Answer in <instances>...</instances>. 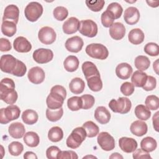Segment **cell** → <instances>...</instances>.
I'll return each mask as SVG.
<instances>
[{
    "mask_svg": "<svg viewBox=\"0 0 159 159\" xmlns=\"http://www.w3.org/2000/svg\"><path fill=\"white\" fill-rule=\"evenodd\" d=\"M85 51L89 57L98 60H105L109 55L107 48L101 43H91L86 46Z\"/></svg>",
    "mask_w": 159,
    "mask_h": 159,
    "instance_id": "obj_5",
    "label": "cell"
},
{
    "mask_svg": "<svg viewBox=\"0 0 159 159\" xmlns=\"http://www.w3.org/2000/svg\"><path fill=\"white\" fill-rule=\"evenodd\" d=\"M111 114L104 106L98 107L94 111V118L101 124H107L111 119Z\"/></svg>",
    "mask_w": 159,
    "mask_h": 159,
    "instance_id": "obj_21",
    "label": "cell"
},
{
    "mask_svg": "<svg viewBox=\"0 0 159 159\" xmlns=\"http://www.w3.org/2000/svg\"><path fill=\"white\" fill-rule=\"evenodd\" d=\"M119 146L124 152L129 153L134 152L137 149L138 145L134 139L122 137L119 140Z\"/></svg>",
    "mask_w": 159,
    "mask_h": 159,
    "instance_id": "obj_16",
    "label": "cell"
},
{
    "mask_svg": "<svg viewBox=\"0 0 159 159\" xmlns=\"http://www.w3.org/2000/svg\"><path fill=\"white\" fill-rule=\"evenodd\" d=\"M63 114V109L62 107L52 110L47 108L46 110V117L47 119L51 122H56L60 120Z\"/></svg>",
    "mask_w": 159,
    "mask_h": 159,
    "instance_id": "obj_39",
    "label": "cell"
},
{
    "mask_svg": "<svg viewBox=\"0 0 159 159\" xmlns=\"http://www.w3.org/2000/svg\"><path fill=\"white\" fill-rule=\"evenodd\" d=\"M82 100V109H89L91 108L95 102L94 98L91 94H84L81 96Z\"/></svg>",
    "mask_w": 159,
    "mask_h": 159,
    "instance_id": "obj_48",
    "label": "cell"
},
{
    "mask_svg": "<svg viewBox=\"0 0 159 159\" xmlns=\"http://www.w3.org/2000/svg\"><path fill=\"white\" fill-rule=\"evenodd\" d=\"M12 46L10 41L4 38H1L0 39V50L1 52H7L11 50Z\"/></svg>",
    "mask_w": 159,
    "mask_h": 159,
    "instance_id": "obj_55",
    "label": "cell"
},
{
    "mask_svg": "<svg viewBox=\"0 0 159 159\" xmlns=\"http://www.w3.org/2000/svg\"><path fill=\"white\" fill-rule=\"evenodd\" d=\"M78 158L76 153L72 150L61 151L58 155V159H77Z\"/></svg>",
    "mask_w": 159,
    "mask_h": 159,
    "instance_id": "obj_53",
    "label": "cell"
},
{
    "mask_svg": "<svg viewBox=\"0 0 159 159\" xmlns=\"http://www.w3.org/2000/svg\"><path fill=\"white\" fill-rule=\"evenodd\" d=\"M65 98L66 96L51 89L46 99L47 106L48 108L52 110L60 109L62 107Z\"/></svg>",
    "mask_w": 159,
    "mask_h": 159,
    "instance_id": "obj_8",
    "label": "cell"
},
{
    "mask_svg": "<svg viewBox=\"0 0 159 159\" xmlns=\"http://www.w3.org/2000/svg\"><path fill=\"white\" fill-rule=\"evenodd\" d=\"M158 114L159 112H157L153 116V125L154 127V129L157 131L158 132Z\"/></svg>",
    "mask_w": 159,
    "mask_h": 159,
    "instance_id": "obj_56",
    "label": "cell"
},
{
    "mask_svg": "<svg viewBox=\"0 0 159 159\" xmlns=\"http://www.w3.org/2000/svg\"><path fill=\"white\" fill-rule=\"evenodd\" d=\"M53 14L57 20L62 21L67 17L68 15V11L63 6H57L53 9Z\"/></svg>",
    "mask_w": 159,
    "mask_h": 159,
    "instance_id": "obj_44",
    "label": "cell"
},
{
    "mask_svg": "<svg viewBox=\"0 0 159 159\" xmlns=\"http://www.w3.org/2000/svg\"><path fill=\"white\" fill-rule=\"evenodd\" d=\"M106 10L112 14L115 19L120 18L123 12L122 7L120 6V4L116 2H114L109 4Z\"/></svg>",
    "mask_w": 159,
    "mask_h": 159,
    "instance_id": "obj_41",
    "label": "cell"
},
{
    "mask_svg": "<svg viewBox=\"0 0 159 159\" xmlns=\"http://www.w3.org/2000/svg\"><path fill=\"white\" fill-rule=\"evenodd\" d=\"M24 142L30 147H35L40 143V138L36 132L30 131L24 134Z\"/></svg>",
    "mask_w": 159,
    "mask_h": 159,
    "instance_id": "obj_31",
    "label": "cell"
},
{
    "mask_svg": "<svg viewBox=\"0 0 159 159\" xmlns=\"http://www.w3.org/2000/svg\"><path fill=\"white\" fill-rule=\"evenodd\" d=\"M157 86V80L155 79V78H154L152 76H147V81L145 84V85L142 87V88L147 91H152L153 89H154L156 88Z\"/></svg>",
    "mask_w": 159,
    "mask_h": 159,
    "instance_id": "obj_52",
    "label": "cell"
},
{
    "mask_svg": "<svg viewBox=\"0 0 159 159\" xmlns=\"http://www.w3.org/2000/svg\"><path fill=\"white\" fill-rule=\"evenodd\" d=\"M146 2L148 4V6L152 7H157L158 6L159 4L158 1H147Z\"/></svg>",
    "mask_w": 159,
    "mask_h": 159,
    "instance_id": "obj_58",
    "label": "cell"
},
{
    "mask_svg": "<svg viewBox=\"0 0 159 159\" xmlns=\"http://www.w3.org/2000/svg\"><path fill=\"white\" fill-rule=\"evenodd\" d=\"M61 150L57 146H50L46 150V156L48 159H56Z\"/></svg>",
    "mask_w": 159,
    "mask_h": 159,
    "instance_id": "obj_51",
    "label": "cell"
},
{
    "mask_svg": "<svg viewBox=\"0 0 159 159\" xmlns=\"http://www.w3.org/2000/svg\"><path fill=\"white\" fill-rule=\"evenodd\" d=\"M130 130L134 135L137 137H142L147 134L148 127L145 122L137 120L131 124Z\"/></svg>",
    "mask_w": 159,
    "mask_h": 159,
    "instance_id": "obj_24",
    "label": "cell"
},
{
    "mask_svg": "<svg viewBox=\"0 0 159 159\" xmlns=\"http://www.w3.org/2000/svg\"><path fill=\"white\" fill-rule=\"evenodd\" d=\"M135 116L142 120H147L151 116V112L144 105L139 104L137 106L134 111Z\"/></svg>",
    "mask_w": 159,
    "mask_h": 159,
    "instance_id": "obj_38",
    "label": "cell"
},
{
    "mask_svg": "<svg viewBox=\"0 0 159 159\" xmlns=\"http://www.w3.org/2000/svg\"><path fill=\"white\" fill-rule=\"evenodd\" d=\"M120 92L126 96H130L133 94L135 90L134 85L130 82H124L120 86Z\"/></svg>",
    "mask_w": 159,
    "mask_h": 159,
    "instance_id": "obj_50",
    "label": "cell"
},
{
    "mask_svg": "<svg viewBox=\"0 0 159 159\" xmlns=\"http://www.w3.org/2000/svg\"><path fill=\"white\" fill-rule=\"evenodd\" d=\"M38 38L42 43L45 45H50L55 41L57 34L53 28L48 26H45L39 30Z\"/></svg>",
    "mask_w": 159,
    "mask_h": 159,
    "instance_id": "obj_9",
    "label": "cell"
},
{
    "mask_svg": "<svg viewBox=\"0 0 159 159\" xmlns=\"http://www.w3.org/2000/svg\"><path fill=\"white\" fill-rule=\"evenodd\" d=\"M17 31L16 24L11 21H4L1 25L2 33L7 37H12Z\"/></svg>",
    "mask_w": 159,
    "mask_h": 159,
    "instance_id": "obj_34",
    "label": "cell"
},
{
    "mask_svg": "<svg viewBox=\"0 0 159 159\" xmlns=\"http://www.w3.org/2000/svg\"><path fill=\"white\" fill-rule=\"evenodd\" d=\"M8 132L14 139H20L24 137L25 129L24 125L19 122H13L10 124L8 128Z\"/></svg>",
    "mask_w": 159,
    "mask_h": 159,
    "instance_id": "obj_23",
    "label": "cell"
},
{
    "mask_svg": "<svg viewBox=\"0 0 159 159\" xmlns=\"http://www.w3.org/2000/svg\"><path fill=\"white\" fill-rule=\"evenodd\" d=\"M27 77L29 80L35 84L42 83L45 77V71L39 66H34L30 68L28 72Z\"/></svg>",
    "mask_w": 159,
    "mask_h": 159,
    "instance_id": "obj_15",
    "label": "cell"
},
{
    "mask_svg": "<svg viewBox=\"0 0 159 159\" xmlns=\"http://www.w3.org/2000/svg\"><path fill=\"white\" fill-rule=\"evenodd\" d=\"M83 127L85 129L86 132V136L89 138L96 137L99 131V127L93 121H86L83 124Z\"/></svg>",
    "mask_w": 159,
    "mask_h": 159,
    "instance_id": "obj_35",
    "label": "cell"
},
{
    "mask_svg": "<svg viewBox=\"0 0 159 159\" xmlns=\"http://www.w3.org/2000/svg\"><path fill=\"white\" fill-rule=\"evenodd\" d=\"M67 106L72 111H76L82 109V100L81 97L73 96L67 101Z\"/></svg>",
    "mask_w": 159,
    "mask_h": 159,
    "instance_id": "obj_40",
    "label": "cell"
},
{
    "mask_svg": "<svg viewBox=\"0 0 159 159\" xmlns=\"http://www.w3.org/2000/svg\"><path fill=\"white\" fill-rule=\"evenodd\" d=\"M24 158L25 159H37V156L35 153L30 151H28L24 153Z\"/></svg>",
    "mask_w": 159,
    "mask_h": 159,
    "instance_id": "obj_57",
    "label": "cell"
},
{
    "mask_svg": "<svg viewBox=\"0 0 159 159\" xmlns=\"http://www.w3.org/2000/svg\"><path fill=\"white\" fill-rule=\"evenodd\" d=\"M147 76L148 75L146 73L137 70L134 71V73L132 74L131 81L135 86L142 88L147 81Z\"/></svg>",
    "mask_w": 159,
    "mask_h": 159,
    "instance_id": "obj_28",
    "label": "cell"
},
{
    "mask_svg": "<svg viewBox=\"0 0 159 159\" xmlns=\"http://www.w3.org/2000/svg\"><path fill=\"white\" fill-rule=\"evenodd\" d=\"M145 104L149 110H157L159 107V99L155 95H149L146 98Z\"/></svg>",
    "mask_w": 159,
    "mask_h": 159,
    "instance_id": "obj_42",
    "label": "cell"
},
{
    "mask_svg": "<svg viewBox=\"0 0 159 159\" xmlns=\"http://www.w3.org/2000/svg\"><path fill=\"white\" fill-rule=\"evenodd\" d=\"M84 81L81 78L78 77L73 78L69 84V88L70 91L75 94L82 93L84 89Z\"/></svg>",
    "mask_w": 159,
    "mask_h": 159,
    "instance_id": "obj_27",
    "label": "cell"
},
{
    "mask_svg": "<svg viewBox=\"0 0 159 159\" xmlns=\"http://www.w3.org/2000/svg\"><path fill=\"white\" fill-rule=\"evenodd\" d=\"M14 81L9 78L1 80L0 83V98L7 104H14L18 98L15 90Z\"/></svg>",
    "mask_w": 159,
    "mask_h": 159,
    "instance_id": "obj_1",
    "label": "cell"
},
{
    "mask_svg": "<svg viewBox=\"0 0 159 159\" xmlns=\"http://www.w3.org/2000/svg\"><path fill=\"white\" fill-rule=\"evenodd\" d=\"M158 59H157L153 64V69L155 71L156 73L157 74H158Z\"/></svg>",
    "mask_w": 159,
    "mask_h": 159,
    "instance_id": "obj_60",
    "label": "cell"
},
{
    "mask_svg": "<svg viewBox=\"0 0 159 159\" xmlns=\"http://www.w3.org/2000/svg\"><path fill=\"white\" fill-rule=\"evenodd\" d=\"M81 68L86 80L88 79L89 78L93 76L100 75V73H99V71H98V68L91 61H84L82 64Z\"/></svg>",
    "mask_w": 159,
    "mask_h": 159,
    "instance_id": "obj_25",
    "label": "cell"
},
{
    "mask_svg": "<svg viewBox=\"0 0 159 159\" xmlns=\"http://www.w3.org/2000/svg\"><path fill=\"white\" fill-rule=\"evenodd\" d=\"M80 22L75 17H71L65 20L63 24L62 29L66 34H73L76 33L80 28Z\"/></svg>",
    "mask_w": 159,
    "mask_h": 159,
    "instance_id": "obj_19",
    "label": "cell"
},
{
    "mask_svg": "<svg viewBox=\"0 0 159 159\" xmlns=\"http://www.w3.org/2000/svg\"><path fill=\"white\" fill-rule=\"evenodd\" d=\"M8 150L11 155L19 156L23 152L24 146L20 142L14 141L8 145Z\"/></svg>",
    "mask_w": 159,
    "mask_h": 159,
    "instance_id": "obj_43",
    "label": "cell"
},
{
    "mask_svg": "<svg viewBox=\"0 0 159 159\" xmlns=\"http://www.w3.org/2000/svg\"><path fill=\"white\" fill-rule=\"evenodd\" d=\"M101 19L102 24L104 27L106 28L111 27L114 24V21L115 20L112 14L107 10H106L104 12L102 13Z\"/></svg>",
    "mask_w": 159,
    "mask_h": 159,
    "instance_id": "obj_45",
    "label": "cell"
},
{
    "mask_svg": "<svg viewBox=\"0 0 159 159\" xmlns=\"http://www.w3.org/2000/svg\"><path fill=\"white\" fill-rule=\"evenodd\" d=\"M134 159H140V158H152L151 156L149 154V152H147L142 148L136 149L132 155Z\"/></svg>",
    "mask_w": 159,
    "mask_h": 159,
    "instance_id": "obj_54",
    "label": "cell"
},
{
    "mask_svg": "<svg viewBox=\"0 0 159 159\" xmlns=\"http://www.w3.org/2000/svg\"><path fill=\"white\" fill-rule=\"evenodd\" d=\"M13 47L16 51L20 53H27L32 49L30 42L24 37H17L14 40Z\"/></svg>",
    "mask_w": 159,
    "mask_h": 159,
    "instance_id": "obj_18",
    "label": "cell"
},
{
    "mask_svg": "<svg viewBox=\"0 0 159 159\" xmlns=\"http://www.w3.org/2000/svg\"><path fill=\"white\" fill-rule=\"evenodd\" d=\"M20 114V110L16 105L11 104L6 108H1L0 110V122L2 124H6L12 120L17 119Z\"/></svg>",
    "mask_w": 159,
    "mask_h": 159,
    "instance_id": "obj_4",
    "label": "cell"
},
{
    "mask_svg": "<svg viewBox=\"0 0 159 159\" xmlns=\"http://www.w3.org/2000/svg\"><path fill=\"white\" fill-rule=\"evenodd\" d=\"M79 60L74 55L68 56L63 61L65 70L68 72L75 71L79 67Z\"/></svg>",
    "mask_w": 159,
    "mask_h": 159,
    "instance_id": "obj_30",
    "label": "cell"
},
{
    "mask_svg": "<svg viewBox=\"0 0 159 159\" xmlns=\"http://www.w3.org/2000/svg\"><path fill=\"white\" fill-rule=\"evenodd\" d=\"M83 45V39L77 35L68 38L65 43L66 49L72 53H78L81 51Z\"/></svg>",
    "mask_w": 159,
    "mask_h": 159,
    "instance_id": "obj_14",
    "label": "cell"
},
{
    "mask_svg": "<svg viewBox=\"0 0 159 159\" xmlns=\"http://www.w3.org/2000/svg\"><path fill=\"white\" fill-rule=\"evenodd\" d=\"M124 19L125 22L129 25L137 24L140 19L139 11L135 7L130 6L127 7L124 11Z\"/></svg>",
    "mask_w": 159,
    "mask_h": 159,
    "instance_id": "obj_17",
    "label": "cell"
},
{
    "mask_svg": "<svg viewBox=\"0 0 159 159\" xmlns=\"http://www.w3.org/2000/svg\"><path fill=\"white\" fill-rule=\"evenodd\" d=\"M19 17V9L18 7L14 4H10L6 7L4 11L2 17V22L11 21L15 24H17Z\"/></svg>",
    "mask_w": 159,
    "mask_h": 159,
    "instance_id": "obj_13",
    "label": "cell"
},
{
    "mask_svg": "<svg viewBox=\"0 0 159 159\" xmlns=\"http://www.w3.org/2000/svg\"><path fill=\"white\" fill-rule=\"evenodd\" d=\"M134 65L139 71H145L147 70L150 65V61L148 58L143 55H139L135 58Z\"/></svg>",
    "mask_w": 159,
    "mask_h": 159,
    "instance_id": "obj_37",
    "label": "cell"
},
{
    "mask_svg": "<svg viewBox=\"0 0 159 159\" xmlns=\"http://www.w3.org/2000/svg\"><path fill=\"white\" fill-rule=\"evenodd\" d=\"M97 158V157H94V156H93V155H87V156H85L83 158Z\"/></svg>",
    "mask_w": 159,
    "mask_h": 159,
    "instance_id": "obj_61",
    "label": "cell"
},
{
    "mask_svg": "<svg viewBox=\"0 0 159 159\" xmlns=\"http://www.w3.org/2000/svg\"><path fill=\"white\" fill-rule=\"evenodd\" d=\"M140 147L142 150L147 152H151L157 148V143L153 137H146L141 140Z\"/></svg>",
    "mask_w": 159,
    "mask_h": 159,
    "instance_id": "obj_33",
    "label": "cell"
},
{
    "mask_svg": "<svg viewBox=\"0 0 159 159\" xmlns=\"http://www.w3.org/2000/svg\"><path fill=\"white\" fill-rule=\"evenodd\" d=\"M17 60L10 54L2 55L0 60L1 70L4 73L12 74L16 66Z\"/></svg>",
    "mask_w": 159,
    "mask_h": 159,
    "instance_id": "obj_12",
    "label": "cell"
},
{
    "mask_svg": "<svg viewBox=\"0 0 159 159\" xmlns=\"http://www.w3.org/2000/svg\"><path fill=\"white\" fill-rule=\"evenodd\" d=\"M79 32L81 34L88 37H94L98 34V25L91 19H86L80 21Z\"/></svg>",
    "mask_w": 159,
    "mask_h": 159,
    "instance_id": "obj_7",
    "label": "cell"
},
{
    "mask_svg": "<svg viewBox=\"0 0 159 159\" xmlns=\"http://www.w3.org/2000/svg\"><path fill=\"white\" fill-rule=\"evenodd\" d=\"M43 11V7L41 4L33 1L26 6L24 10V14L28 20L35 22L40 17Z\"/></svg>",
    "mask_w": 159,
    "mask_h": 159,
    "instance_id": "obj_6",
    "label": "cell"
},
{
    "mask_svg": "<svg viewBox=\"0 0 159 159\" xmlns=\"http://www.w3.org/2000/svg\"><path fill=\"white\" fill-rule=\"evenodd\" d=\"M144 52L152 57L158 56L159 54L158 45L154 42L147 43L144 47Z\"/></svg>",
    "mask_w": 159,
    "mask_h": 159,
    "instance_id": "obj_47",
    "label": "cell"
},
{
    "mask_svg": "<svg viewBox=\"0 0 159 159\" xmlns=\"http://www.w3.org/2000/svg\"><path fill=\"white\" fill-rule=\"evenodd\" d=\"M26 71L27 67L25 65L22 61L17 60V64L15 67V69L12 72V75L18 77H22L25 74Z\"/></svg>",
    "mask_w": 159,
    "mask_h": 159,
    "instance_id": "obj_49",
    "label": "cell"
},
{
    "mask_svg": "<svg viewBox=\"0 0 159 159\" xmlns=\"http://www.w3.org/2000/svg\"><path fill=\"white\" fill-rule=\"evenodd\" d=\"M109 107L114 112L124 114L130 111L132 102L127 98L120 97L117 99H111L109 103Z\"/></svg>",
    "mask_w": 159,
    "mask_h": 159,
    "instance_id": "obj_3",
    "label": "cell"
},
{
    "mask_svg": "<svg viewBox=\"0 0 159 159\" xmlns=\"http://www.w3.org/2000/svg\"><path fill=\"white\" fill-rule=\"evenodd\" d=\"M85 3L91 11L93 12H99L102 9L105 4V1L103 0L86 1Z\"/></svg>",
    "mask_w": 159,
    "mask_h": 159,
    "instance_id": "obj_46",
    "label": "cell"
},
{
    "mask_svg": "<svg viewBox=\"0 0 159 159\" xmlns=\"http://www.w3.org/2000/svg\"><path fill=\"white\" fill-rule=\"evenodd\" d=\"M86 130L83 127H76L72 130L71 134L66 139V145L72 149L77 148L86 139Z\"/></svg>",
    "mask_w": 159,
    "mask_h": 159,
    "instance_id": "obj_2",
    "label": "cell"
},
{
    "mask_svg": "<svg viewBox=\"0 0 159 159\" xmlns=\"http://www.w3.org/2000/svg\"><path fill=\"white\" fill-rule=\"evenodd\" d=\"M89 89L94 92L99 91L102 88V82L100 75L93 76L86 80Z\"/></svg>",
    "mask_w": 159,
    "mask_h": 159,
    "instance_id": "obj_32",
    "label": "cell"
},
{
    "mask_svg": "<svg viewBox=\"0 0 159 159\" xmlns=\"http://www.w3.org/2000/svg\"><path fill=\"white\" fill-rule=\"evenodd\" d=\"M145 38V35L143 31L139 28L132 29L128 35L129 42L134 45H139L142 43Z\"/></svg>",
    "mask_w": 159,
    "mask_h": 159,
    "instance_id": "obj_26",
    "label": "cell"
},
{
    "mask_svg": "<svg viewBox=\"0 0 159 159\" xmlns=\"http://www.w3.org/2000/svg\"><path fill=\"white\" fill-rule=\"evenodd\" d=\"M133 72L132 67L127 63H121L116 68V74L121 80L129 78Z\"/></svg>",
    "mask_w": 159,
    "mask_h": 159,
    "instance_id": "obj_22",
    "label": "cell"
},
{
    "mask_svg": "<svg viewBox=\"0 0 159 159\" xmlns=\"http://www.w3.org/2000/svg\"><path fill=\"white\" fill-rule=\"evenodd\" d=\"M22 121L27 125H33L35 124L38 119L39 116L36 111L32 109H26L22 114Z\"/></svg>",
    "mask_w": 159,
    "mask_h": 159,
    "instance_id": "obj_29",
    "label": "cell"
},
{
    "mask_svg": "<svg viewBox=\"0 0 159 159\" xmlns=\"http://www.w3.org/2000/svg\"><path fill=\"white\" fill-rule=\"evenodd\" d=\"M109 158H123V157L119 153H113L109 157Z\"/></svg>",
    "mask_w": 159,
    "mask_h": 159,
    "instance_id": "obj_59",
    "label": "cell"
},
{
    "mask_svg": "<svg viewBox=\"0 0 159 159\" xmlns=\"http://www.w3.org/2000/svg\"><path fill=\"white\" fill-rule=\"evenodd\" d=\"M63 137V132L61 127L55 126L52 127L48 132V139L53 142H58Z\"/></svg>",
    "mask_w": 159,
    "mask_h": 159,
    "instance_id": "obj_36",
    "label": "cell"
},
{
    "mask_svg": "<svg viewBox=\"0 0 159 159\" xmlns=\"http://www.w3.org/2000/svg\"><path fill=\"white\" fill-rule=\"evenodd\" d=\"M125 27L121 22H114L109 28L111 37L116 40H119L124 38L125 34Z\"/></svg>",
    "mask_w": 159,
    "mask_h": 159,
    "instance_id": "obj_20",
    "label": "cell"
},
{
    "mask_svg": "<svg viewBox=\"0 0 159 159\" xmlns=\"http://www.w3.org/2000/svg\"><path fill=\"white\" fill-rule=\"evenodd\" d=\"M97 141L100 147L105 151H111L115 147L114 137L107 132H102L98 134Z\"/></svg>",
    "mask_w": 159,
    "mask_h": 159,
    "instance_id": "obj_10",
    "label": "cell"
},
{
    "mask_svg": "<svg viewBox=\"0 0 159 159\" xmlns=\"http://www.w3.org/2000/svg\"><path fill=\"white\" fill-rule=\"evenodd\" d=\"M33 58L39 64H44L50 62L53 58V52L48 48H40L33 52Z\"/></svg>",
    "mask_w": 159,
    "mask_h": 159,
    "instance_id": "obj_11",
    "label": "cell"
}]
</instances>
